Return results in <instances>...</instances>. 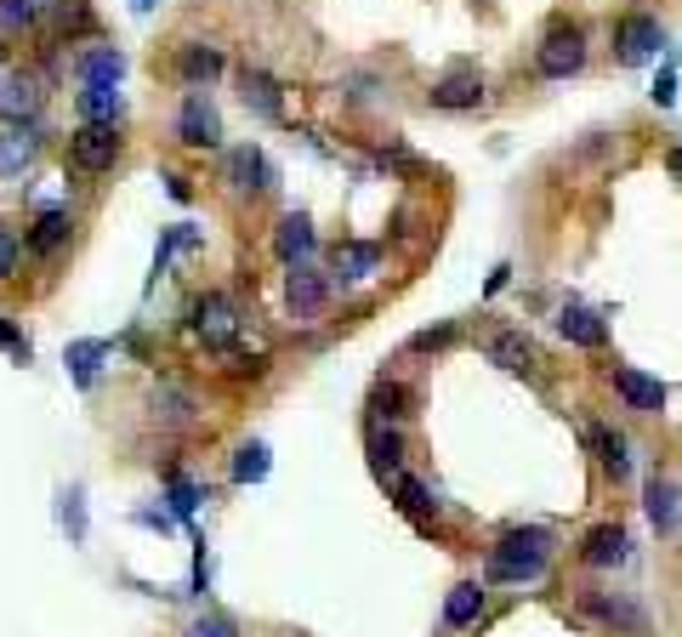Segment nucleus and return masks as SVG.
I'll list each match as a JSON object with an SVG mask.
<instances>
[{"label": "nucleus", "mask_w": 682, "mask_h": 637, "mask_svg": "<svg viewBox=\"0 0 682 637\" xmlns=\"http://www.w3.org/2000/svg\"><path fill=\"white\" fill-rule=\"evenodd\" d=\"M552 552H558L552 529H540V524H529V529H506L501 541L490 547L484 575H490V586H529V581H540L546 569H552Z\"/></svg>", "instance_id": "obj_1"}, {"label": "nucleus", "mask_w": 682, "mask_h": 637, "mask_svg": "<svg viewBox=\"0 0 682 637\" xmlns=\"http://www.w3.org/2000/svg\"><path fill=\"white\" fill-rule=\"evenodd\" d=\"M114 160H120V125L114 120H86L75 138H68V172L97 177V172H109Z\"/></svg>", "instance_id": "obj_2"}, {"label": "nucleus", "mask_w": 682, "mask_h": 637, "mask_svg": "<svg viewBox=\"0 0 682 637\" xmlns=\"http://www.w3.org/2000/svg\"><path fill=\"white\" fill-rule=\"evenodd\" d=\"M535 69H540V80H569V75H580V69H586V35H580L574 23H558L552 35L540 41Z\"/></svg>", "instance_id": "obj_3"}, {"label": "nucleus", "mask_w": 682, "mask_h": 637, "mask_svg": "<svg viewBox=\"0 0 682 637\" xmlns=\"http://www.w3.org/2000/svg\"><path fill=\"white\" fill-rule=\"evenodd\" d=\"M660 46H666V29H660L654 12H631V18H620V29H614V57H620L626 69H642L648 57H660Z\"/></svg>", "instance_id": "obj_4"}, {"label": "nucleus", "mask_w": 682, "mask_h": 637, "mask_svg": "<svg viewBox=\"0 0 682 637\" xmlns=\"http://www.w3.org/2000/svg\"><path fill=\"white\" fill-rule=\"evenodd\" d=\"M194 337L205 342V348H233V337H239V308H233V301L222 296V290H205L199 301H194Z\"/></svg>", "instance_id": "obj_5"}, {"label": "nucleus", "mask_w": 682, "mask_h": 637, "mask_svg": "<svg viewBox=\"0 0 682 637\" xmlns=\"http://www.w3.org/2000/svg\"><path fill=\"white\" fill-rule=\"evenodd\" d=\"M580 609H586L592 620H603V626H614V637H648V609L637 597H626V592H586L580 597Z\"/></svg>", "instance_id": "obj_6"}, {"label": "nucleus", "mask_w": 682, "mask_h": 637, "mask_svg": "<svg viewBox=\"0 0 682 637\" xmlns=\"http://www.w3.org/2000/svg\"><path fill=\"white\" fill-rule=\"evenodd\" d=\"M614 393H620V405L637 410V416H660L666 410V382L660 376H642L637 364H614Z\"/></svg>", "instance_id": "obj_7"}, {"label": "nucleus", "mask_w": 682, "mask_h": 637, "mask_svg": "<svg viewBox=\"0 0 682 637\" xmlns=\"http://www.w3.org/2000/svg\"><path fill=\"white\" fill-rule=\"evenodd\" d=\"M427 103L443 109V114H466V109L484 103V80H477V69H466V63H461V69H450L443 80H432Z\"/></svg>", "instance_id": "obj_8"}, {"label": "nucleus", "mask_w": 682, "mask_h": 637, "mask_svg": "<svg viewBox=\"0 0 682 637\" xmlns=\"http://www.w3.org/2000/svg\"><path fill=\"white\" fill-rule=\"evenodd\" d=\"M177 138L188 149H217L222 143V120H217V109H211V97H205V91H188V103L177 114Z\"/></svg>", "instance_id": "obj_9"}, {"label": "nucleus", "mask_w": 682, "mask_h": 637, "mask_svg": "<svg viewBox=\"0 0 682 637\" xmlns=\"http://www.w3.org/2000/svg\"><path fill=\"white\" fill-rule=\"evenodd\" d=\"M285 301H290V314H296V319L324 314V301H330V274H319V267L296 262V267H290V279H285Z\"/></svg>", "instance_id": "obj_10"}, {"label": "nucleus", "mask_w": 682, "mask_h": 637, "mask_svg": "<svg viewBox=\"0 0 682 637\" xmlns=\"http://www.w3.org/2000/svg\"><path fill=\"white\" fill-rule=\"evenodd\" d=\"M273 251H279V262H285V267H296V262H314V251H319L314 217H307V211H290V217H279V228H273Z\"/></svg>", "instance_id": "obj_11"}, {"label": "nucleus", "mask_w": 682, "mask_h": 637, "mask_svg": "<svg viewBox=\"0 0 682 637\" xmlns=\"http://www.w3.org/2000/svg\"><path fill=\"white\" fill-rule=\"evenodd\" d=\"M375 267H382V245L375 240H341L330 251V279H341V285H364Z\"/></svg>", "instance_id": "obj_12"}, {"label": "nucleus", "mask_w": 682, "mask_h": 637, "mask_svg": "<svg viewBox=\"0 0 682 637\" xmlns=\"http://www.w3.org/2000/svg\"><path fill=\"white\" fill-rule=\"evenodd\" d=\"M558 337L574 342V348H603L608 325H603L597 308H586V301H563V308H558Z\"/></svg>", "instance_id": "obj_13"}, {"label": "nucleus", "mask_w": 682, "mask_h": 637, "mask_svg": "<svg viewBox=\"0 0 682 637\" xmlns=\"http://www.w3.org/2000/svg\"><path fill=\"white\" fill-rule=\"evenodd\" d=\"M626 558H631V535L620 524H597V529H586V541H580V563H592V569H614Z\"/></svg>", "instance_id": "obj_14"}, {"label": "nucleus", "mask_w": 682, "mask_h": 637, "mask_svg": "<svg viewBox=\"0 0 682 637\" xmlns=\"http://www.w3.org/2000/svg\"><path fill=\"white\" fill-rule=\"evenodd\" d=\"M642 507H648V524H654L660 535H671L682 524V490L666 473H654V479L642 484Z\"/></svg>", "instance_id": "obj_15"}, {"label": "nucleus", "mask_w": 682, "mask_h": 637, "mask_svg": "<svg viewBox=\"0 0 682 637\" xmlns=\"http://www.w3.org/2000/svg\"><path fill=\"white\" fill-rule=\"evenodd\" d=\"M228 183L239 188V194H267L273 188V165H267V154L262 149H233L228 154Z\"/></svg>", "instance_id": "obj_16"}, {"label": "nucleus", "mask_w": 682, "mask_h": 637, "mask_svg": "<svg viewBox=\"0 0 682 637\" xmlns=\"http://www.w3.org/2000/svg\"><path fill=\"white\" fill-rule=\"evenodd\" d=\"M490 364H501L512 376H535V342L524 330H501V337H490Z\"/></svg>", "instance_id": "obj_17"}, {"label": "nucleus", "mask_w": 682, "mask_h": 637, "mask_svg": "<svg viewBox=\"0 0 682 637\" xmlns=\"http://www.w3.org/2000/svg\"><path fill=\"white\" fill-rule=\"evenodd\" d=\"M34 154H41V131L34 125H12L7 138H0V177H23Z\"/></svg>", "instance_id": "obj_18"}, {"label": "nucleus", "mask_w": 682, "mask_h": 637, "mask_svg": "<svg viewBox=\"0 0 682 637\" xmlns=\"http://www.w3.org/2000/svg\"><path fill=\"white\" fill-rule=\"evenodd\" d=\"M239 97H245V109H256L262 120H279V114H285L279 80L262 75V69H245V75H239Z\"/></svg>", "instance_id": "obj_19"}, {"label": "nucleus", "mask_w": 682, "mask_h": 637, "mask_svg": "<svg viewBox=\"0 0 682 637\" xmlns=\"http://www.w3.org/2000/svg\"><path fill=\"white\" fill-rule=\"evenodd\" d=\"M75 75H80V86H120V80H125V52L97 46V52H86V57L75 63Z\"/></svg>", "instance_id": "obj_20"}, {"label": "nucleus", "mask_w": 682, "mask_h": 637, "mask_svg": "<svg viewBox=\"0 0 682 637\" xmlns=\"http://www.w3.org/2000/svg\"><path fill=\"white\" fill-rule=\"evenodd\" d=\"M34 109H41V80H34V75H7V80H0V114H7L12 125L23 114H34Z\"/></svg>", "instance_id": "obj_21"}, {"label": "nucleus", "mask_w": 682, "mask_h": 637, "mask_svg": "<svg viewBox=\"0 0 682 637\" xmlns=\"http://www.w3.org/2000/svg\"><path fill=\"white\" fill-rule=\"evenodd\" d=\"M477 615H484V586L477 581H461L450 586V597H443V626H477Z\"/></svg>", "instance_id": "obj_22"}, {"label": "nucleus", "mask_w": 682, "mask_h": 637, "mask_svg": "<svg viewBox=\"0 0 682 637\" xmlns=\"http://www.w3.org/2000/svg\"><path fill=\"white\" fill-rule=\"evenodd\" d=\"M177 69H183V80L199 91V86H211V80L222 75V52H217V46H183Z\"/></svg>", "instance_id": "obj_23"}, {"label": "nucleus", "mask_w": 682, "mask_h": 637, "mask_svg": "<svg viewBox=\"0 0 682 637\" xmlns=\"http://www.w3.org/2000/svg\"><path fill=\"white\" fill-rule=\"evenodd\" d=\"M592 439H597V461H603V473H608L614 484L631 479V444L620 439V432H614V427H597Z\"/></svg>", "instance_id": "obj_24"}, {"label": "nucleus", "mask_w": 682, "mask_h": 637, "mask_svg": "<svg viewBox=\"0 0 682 637\" xmlns=\"http://www.w3.org/2000/svg\"><path fill=\"white\" fill-rule=\"evenodd\" d=\"M68 211H41L34 217V228H29V251H41V256H52V251H63L68 245Z\"/></svg>", "instance_id": "obj_25"}, {"label": "nucleus", "mask_w": 682, "mask_h": 637, "mask_svg": "<svg viewBox=\"0 0 682 637\" xmlns=\"http://www.w3.org/2000/svg\"><path fill=\"white\" fill-rule=\"evenodd\" d=\"M102 359H109V342H68V353H63V364H68V376H75L80 387H91V382H97V371H102Z\"/></svg>", "instance_id": "obj_26"}, {"label": "nucleus", "mask_w": 682, "mask_h": 637, "mask_svg": "<svg viewBox=\"0 0 682 637\" xmlns=\"http://www.w3.org/2000/svg\"><path fill=\"white\" fill-rule=\"evenodd\" d=\"M125 97L120 86H80V120H120Z\"/></svg>", "instance_id": "obj_27"}, {"label": "nucleus", "mask_w": 682, "mask_h": 637, "mask_svg": "<svg viewBox=\"0 0 682 637\" xmlns=\"http://www.w3.org/2000/svg\"><path fill=\"white\" fill-rule=\"evenodd\" d=\"M370 455H375V473H398V461H404V432L398 427H382V432H370Z\"/></svg>", "instance_id": "obj_28"}, {"label": "nucleus", "mask_w": 682, "mask_h": 637, "mask_svg": "<svg viewBox=\"0 0 682 637\" xmlns=\"http://www.w3.org/2000/svg\"><path fill=\"white\" fill-rule=\"evenodd\" d=\"M154 416H160L165 427H188V421H194V398H188L183 387H160V393H154Z\"/></svg>", "instance_id": "obj_29"}, {"label": "nucleus", "mask_w": 682, "mask_h": 637, "mask_svg": "<svg viewBox=\"0 0 682 637\" xmlns=\"http://www.w3.org/2000/svg\"><path fill=\"white\" fill-rule=\"evenodd\" d=\"M267 479V444H239L233 450V484H262Z\"/></svg>", "instance_id": "obj_30"}, {"label": "nucleus", "mask_w": 682, "mask_h": 637, "mask_svg": "<svg viewBox=\"0 0 682 637\" xmlns=\"http://www.w3.org/2000/svg\"><path fill=\"white\" fill-rule=\"evenodd\" d=\"M393 495H398V507H404L409 518H427V513H432L427 484H421V479H409V473H393Z\"/></svg>", "instance_id": "obj_31"}, {"label": "nucleus", "mask_w": 682, "mask_h": 637, "mask_svg": "<svg viewBox=\"0 0 682 637\" xmlns=\"http://www.w3.org/2000/svg\"><path fill=\"white\" fill-rule=\"evenodd\" d=\"M80 490H63V529L75 535V541H86V507H80Z\"/></svg>", "instance_id": "obj_32"}, {"label": "nucleus", "mask_w": 682, "mask_h": 637, "mask_svg": "<svg viewBox=\"0 0 682 637\" xmlns=\"http://www.w3.org/2000/svg\"><path fill=\"white\" fill-rule=\"evenodd\" d=\"M34 12H41V0H0V23L7 29H29Z\"/></svg>", "instance_id": "obj_33"}, {"label": "nucleus", "mask_w": 682, "mask_h": 637, "mask_svg": "<svg viewBox=\"0 0 682 637\" xmlns=\"http://www.w3.org/2000/svg\"><path fill=\"white\" fill-rule=\"evenodd\" d=\"M183 637H239V626H233L228 615H199Z\"/></svg>", "instance_id": "obj_34"}, {"label": "nucleus", "mask_w": 682, "mask_h": 637, "mask_svg": "<svg viewBox=\"0 0 682 637\" xmlns=\"http://www.w3.org/2000/svg\"><path fill=\"white\" fill-rule=\"evenodd\" d=\"M18 256H23V245H18V233L0 222V279H12L18 274Z\"/></svg>", "instance_id": "obj_35"}, {"label": "nucleus", "mask_w": 682, "mask_h": 637, "mask_svg": "<svg viewBox=\"0 0 682 637\" xmlns=\"http://www.w3.org/2000/svg\"><path fill=\"white\" fill-rule=\"evenodd\" d=\"M375 405H382V416H387V421H398V416H404V405H409V393H404L398 382H387L382 393H375Z\"/></svg>", "instance_id": "obj_36"}, {"label": "nucleus", "mask_w": 682, "mask_h": 637, "mask_svg": "<svg viewBox=\"0 0 682 637\" xmlns=\"http://www.w3.org/2000/svg\"><path fill=\"white\" fill-rule=\"evenodd\" d=\"M194 507H199V490L194 484H170V513H177V518H194Z\"/></svg>", "instance_id": "obj_37"}, {"label": "nucleus", "mask_w": 682, "mask_h": 637, "mask_svg": "<svg viewBox=\"0 0 682 637\" xmlns=\"http://www.w3.org/2000/svg\"><path fill=\"white\" fill-rule=\"evenodd\" d=\"M654 103H660V109L676 103V69H660V75H654Z\"/></svg>", "instance_id": "obj_38"}, {"label": "nucleus", "mask_w": 682, "mask_h": 637, "mask_svg": "<svg viewBox=\"0 0 682 637\" xmlns=\"http://www.w3.org/2000/svg\"><path fill=\"white\" fill-rule=\"evenodd\" d=\"M450 342H455V330L443 325V330H421V337L409 342V348H421V353H427V348H450Z\"/></svg>", "instance_id": "obj_39"}, {"label": "nucleus", "mask_w": 682, "mask_h": 637, "mask_svg": "<svg viewBox=\"0 0 682 637\" xmlns=\"http://www.w3.org/2000/svg\"><path fill=\"white\" fill-rule=\"evenodd\" d=\"M0 348H7V353H18V359H29V342H23L18 330L7 325V314H0Z\"/></svg>", "instance_id": "obj_40"}, {"label": "nucleus", "mask_w": 682, "mask_h": 637, "mask_svg": "<svg viewBox=\"0 0 682 637\" xmlns=\"http://www.w3.org/2000/svg\"><path fill=\"white\" fill-rule=\"evenodd\" d=\"M160 7V0H131V12H154Z\"/></svg>", "instance_id": "obj_41"}, {"label": "nucleus", "mask_w": 682, "mask_h": 637, "mask_svg": "<svg viewBox=\"0 0 682 637\" xmlns=\"http://www.w3.org/2000/svg\"><path fill=\"white\" fill-rule=\"evenodd\" d=\"M671 172H682V143L671 149Z\"/></svg>", "instance_id": "obj_42"}]
</instances>
